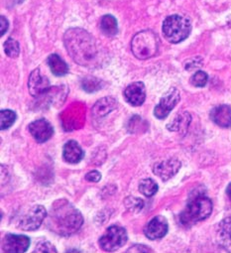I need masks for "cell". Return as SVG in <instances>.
<instances>
[{
  "label": "cell",
  "mask_w": 231,
  "mask_h": 253,
  "mask_svg": "<svg viewBox=\"0 0 231 253\" xmlns=\"http://www.w3.org/2000/svg\"><path fill=\"white\" fill-rule=\"evenodd\" d=\"M211 211V201L202 194H198L190 200L186 209L180 215V220L184 225H192L207 218Z\"/></svg>",
  "instance_id": "obj_3"
},
{
  "label": "cell",
  "mask_w": 231,
  "mask_h": 253,
  "mask_svg": "<svg viewBox=\"0 0 231 253\" xmlns=\"http://www.w3.org/2000/svg\"><path fill=\"white\" fill-rule=\"evenodd\" d=\"M159 38L151 30L138 32L132 39L131 51L139 60H147L154 57L159 50Z\"/></svg>",
  "instance_id": "obj_5"
},
{
  "label": "cell",
  "mask_w": 231,
  "mask_h": 253,
  "mask_svg": "<svg viewBox=\"0 0 231 253\" xmlns=\"http://www.w3.org/2000/svg\"><path fill=\"white\" fill-rule=\"evenodd\" d=\"M29 131L38 143H44L48 141L54 134L52 124L43 118L31 122L29 125Z\"/></svg>",
  "instance_id": "obj_11"
},
{
  "label": "cell",
  "mask_w": 231,
  "mask_h": 253,
  "mask_svg": "<svg viewBox=\"0 0 231 253\" xmlns=\"http://www.w3.org/2000/svg\"><path fill=\"white\" fill-rule=\"evenodd\" d=\"M201 64H202L201 59H200L199 57H195V58H193V59L189 60V61L185 64V68H186V70H188V71H192V70H196V69L200 68V67H201Z\"/></svg>",
  "instance_id": "obj_29"
},
{
  "label": "cell",
  "mask_w": 231,
  "mask_h": 253,
  "mask_svg": "<svg viewBox=\"0 0 231 253\" xmlns=\"http://www.w3.org/2000/svg\"><path fill=\"white\" fill-rule=\"evenodd\" d=\"M81 87L86 92H95L102 87V81L95 77H85L81 81Z\"/></svg>",
  "instance_id": "obj_24"
},
{
  "label": "cell",
  "mask_w": 231,
  "mask_h": 253,
  "mask_svg": "<svg viewBox=\"0 0 231 253\" xmlns=\"http://www.w3.org/2000/svg\"><path fill=\"white\" fill-rule=\"evenodd\" d=\"M230 18H229V20H231V16H229ZM230 25H231V22H230Z\"/></svg>",
  "instance_id": "obj_34"
},
{
  "label": "cell",
  "mask_w": 231,
  "mask_h": 253,
  "mask_svg": "<svg viewBox=\"0 0 231 253\" xmlns=\"http://www.w3.org/2000/svg\"><path fill=\"white\" fill-rule=\"evenodd\" d=\"M169 229L167 219L162 215L153 217L145 226L144 233L151 240H157L163 238Z\"/></svg>",
  "instance_id": "obj_12"
},
{
  "label": "cell",
  "mask_w": 231,
  "mask_h": 253,
  "mask_svg": "<svg viewBox=\"0 0 231 253\" xmlns=\"http://www.w3.org/2000/svg\"><path fill=\"white\" fill-rule=\"evenodd\" d=\"M181 99L180 91L176 87L170 88L160 99L154 109V115L158 119H165L169 113L175 108Z\"/></svg>",
  "instance_id": "obj_8"
},
{
  "label": "cell",
  "mask_w": 231,
  "mask_h": 253,
  "mask_svg": "<svg viewBox=\"0 0 231 253\" xmlns=\"http://www.w3.org/2000/svg\"><path fill=\"white\" fill-rule=\"evenodd\" d=\"M125 100L133 106L142 105L146 99V88L143 83L137 82L129 84L124 90Z\"/></svg>",
  "instance_id": "obj_14"
},
{
  "label": "cell",
  "mask_w": 231,
  "mask_h": 253,
  "mask_svg": "<svg viewBox=\"0 0 231 253\" xmlns=\"http://www.w3.org/2000/svg\"><path fill=\"white\" fill-rule=\"evenodd\" d=\"M117 101L113 97L106 96L95 102L91 111L95 117H103L117 107Z\"/></svg>",
  "instance_id": "obj_17"
},
{
  "label": "cell",
  "mask_w": 231,
  "mask_h": 253,
  "mask_svg": "<svg viewBox=\"0 0 231 253\" xmlns=\"http://www.w3.org/2000/svg\"><path fill=\"white\" fill-rule=\"evenodd\" d=\"M0 23H1V29H0V33H1V36H3L9 28V22L4 16H1V18H0Z\"/></svg>",
  "instance_id": "obj_32"
},
{
  "label": "cell",
  "mask_w": 231,
  "mask_h": 253,
  "mask_svg": "<svg viewBox=\"0 0 231 253\" xmlns=\"http://www.w3.org/2000/svg\"><path fill=\"white\" fill-rule=\"evenodd\" d=\"M65 46L69 55L78 65L97 68L102 62V52L95 39L85 30L72 28L65 33Z\"/></svg>",
  "instance_id": "obj_1"
},
{
  "label": "cell",
  "mask_w": 231,
  "mask_h": 253,
  "mask_svg": "<svg viewBox=\"0 0 231 253\" xmlns=\"http://www.w3.org/2000/svg\"><path fill=\"white\" fill-rule=\"evenodd\" d=\"M101 179V174L98 171H90L85 175V180L91 183H97Z\"/></svg>",
  "instance_id": "obj_30"
},
{
  "label": "cell",
  "mask_w": 231,
  "mask_h": 253,
  "mask_svg": "<svg viewBox=\"0 0 231 253\" xmlns=\"http://www.w3.org/2000/svg\"><path fill=\"white\" fill-rule=\"evenodd\" d=\"M100 29L106 36H114L118 32L117 20L112 15H104L100 21Z\"/></svg>",
  "instance_id": "obj_20"
},
{
  "label": "cell",
  "mask_w": 231,
  "mask_h": 253,
  "mask_svg": "<svg viewBox=\"0 0 231 253\" xmlns=\"http://www.w3.org/2000/svg\"><path fill=\"white\" fill-rule=\"evenodd\" d=\"M124 204H125V207L127 208V210L132 211V212H138L144 207V202L141 199L135 198V197L127 198L125 200Z\"/></svg>",
  "instance_id": "obj_26"
},
{
  "label": "cell",
  "mask_w": 231,
  "mask_h": 253,
  "mask_svg": "<svg viewBox=\"0 0 231 253\" xmlns=\"http://www.w3.org/2000/svg\"><path fill=\"white\" fill-rule=\"evenodd\" d=\"M30 246V238L23 234L8 233L2 239L1 247L3 252L9 253H23L28 250Z\"/></svg>",
  "instance_id": "obj_9"
},
{
  "label": "cell",
  "mask_w": 231,
  "mask_h": 253,
  "mask_svg": "<svg viewBox=\"0 0 231 253\" xmlns=\"http://www.w3.org/2000/svg\"><path fill=\"white\" fill-rule=\"evenodd\" d=\"M17 118V115L15 111L11 109H2L1 112H0V127H1V130H5L10 128L11 126L15 123Z\"/></svg>",
  "instance_id": "obj_22"
},
{
  "label": "cell",
  "mask_w": 231,
  "mask_h": 253,
  "mask_svg": "<svg viewBox=\"0 0 231 253\" xmlns=\"http://www.w3.org/2000/svg\"><path fill=\"white\" fill-rule=\"evenodd\" d=\"M128 239L125 228L117 225H112L106 229L99 239V246L105 251H115L121 248Z\"/></svg>",
  "instance_id": "obj_6"
},
{
  "label": "cell",
  "mask_w": 231,
  "mask_h": 253,
  "mask_svg": "<svg viewBox=\"0 0 231 253\" xmlns=\"http://www.w3.org/2000/svg\"><path fill=\"white\" fill-rule=\"evenodd\" d=\"M182 163L175 158L162 161L154 166V174L157 175L162 181H168L173 178L181 169Z\"/></svg>",
  "instance_id": "obj_13"
},
{
  "label": "cell",
  "mask_w": 231,
  "mask_h": 253,
  "mask_svg": "<svg viewBox=\"0 0 231 253\" xmlns=\"http://www.w3.org/2000/svg\"><path fill=\"white\" fill-rule=\"evenodd\" d=\"M4 50H5V53L8 57L16 58V57L19 56V53H20L19 43L15 39L10 37L4 43Z\"/></svg>",
  "instance_id": "obj_25"
},
{
  "label": "cell",
  "mask_w": 231,
  "mask_h": 253,
  "mask_svg": "<svg viewBox=\"0 0 231 253\" xmlns=\"http://www.w3.org/2000/svg\"><path fill=\"white\" fill-rule=\"evenodd\" d=\"M84 156L83 150L75 140L68 141L63 148V158L70 164L79 163Z\"/></svg>",
  "instance_id": "obj_16"
},
{
  "label": "cell",
  "mask_w": 231,
  "mask_h": 253,
  "mask_svg": "<svg viewBox=\"0 0 231 253\" xmlns=\"http://www.w3.org/2000/svg\"><path fill=\"white\" fill-rule=\"evenodd\" d=\"M216 238L221 246H231V217H226L219 222L216 232Z\"/></svg>",
  "instance_id": "obj_18"
},
{
  "label": "cell",
  "mask_w": 231,
  "mask_h": 253,
  "mask_svg": "<svg viewBox=\"0 0 231 253\" xmlns=\"http://www.w3.org/2000/svg\"><path fill=\"white\" fill-rule=\"evenodd\" d=\"M158 185L152 179H144L139 184V191L145 197H153L158 192Z\"/></svg>",
  "instance_id": "obj_23"
},
{
  "label": "cell",
  "mask_w": 231,
  "mask_h": 253,
  "mask_svg": "<svg viewBox=\"0 0 231 253\" xmlns=\"http://www.w3.org/2000/svg\"><path fill=\"white\" fill-rule=\"evenodd\" d=\"M162 30L164 37L168 42L178 44L190 36L192 23L188 17L175 14L168 16L165 19Z\"/></svg>",
  "instance_id": "obj_4"
},
{
  "label": "cell",
  "mask_w": 231,
  "mask_h": 253,
  "mask_svg": "<svg viewBox=\"0 0 231 253\" xmlns=\"http://www.w3.org/2000/svg\"><path fill=\"white\" fill-rule=\"evenodd\" d=\"M47 211L43 206L37 205L26 211L18 220V227L25 231L38 229L47 218Z\"/></svg>",
  "instance_id": "obj_7"
},
{
  "label": "cell",
  "mask_w": 231,
  "mask_h": 253,
  "mask_svg": "<svg viewBox=\"0 0 231 253\" xmlns=\"http://www.w3.org/2000/svg\"><path fill=\"white\" fill-rule=\"evenodd\" d=\"M34 252H57V249L51 242L44 240L37 244Z\"/></svg>",
  "instance_id": "obj_28"
},
{
  "label": "cell",
  "mask_w": 231,
  "mask_h": 253,
  "mask_svg": "<svg viewBox=\"0 0 231 253\" xmlns=\"http://www.w3.org/2000/svg\"><path fill=\"white\" fill-rule=\"evenodd\" d=\"M47 64H48L51 72L57 77H63L69 73L68 65L57 54L50 55L47 59Z\"/></svg>",
  "instance_id": "obj_19"
},
{
  "label": "cell",
  "mask_w": 231,
  "mask_h": 253,
  "mask_svg": "<svg viewBox=\"0 0 231 253\" xmlns=\"http://www.w3.org/2000/svg\"><path fill=\"white\" fill-rule=\"evenodd\" d=\"M82 223V214L67 200L57 201L47 216L48 228L63 236L73 235L79 230Z\"/></svg>",
  "instance_id": "obj_2"
},
{
  "label": "cell",
  "mask_w": 231,
  "mask_h": 253,
  "mask_svg": "<svg viewBox=\"0 0 231 253\" xmlns=\"http://www.w3.org/2000/svg\"><path fill=\"white\" fill-rule=\"evenodd\" d=\"M208 81V76L202 71L195 72L191 78V83L195 87H203Z\"/></svg>",
  "instance_id": "obj_27"
},
{
  "label": "cell",
  "mask_w": 231,
  "mask_h": 253,
  "mask_svg": "<svg viewBox=\"0 0 231 253\" xmlns=\"http://www.w3.org/2000/svg\"><path fill=\"white\" fill-rule=\"evenodd\" d=\"M227 195L229 196V198L231 199V183L228 185L227 187Z\"/></svg>",
  "instance_id": "obj_33"
},
{
  "label": "cell",
  "mask_w": 231,
  "mask_h": 253,
  "mask_svg": "<svg viewBox=\"0 0 231 253\" xmlns=\"http://www.w3.org/2000/svg\"><path fill=\"white\" fill-rule=\"evenodd\" d=\"M192 120V116L188 112H183L175 117V119L168 124V129L172 131H180L183 128H187Z\"/></svg>",
  "instance_id": "obj_21"
},
{
  "label": "cell",
  "mask_w": 231,
  "mask_h": 253,
  "mask_svg": "<svg viewBox=\"0 0 231 253\" xmlns=\"http://www.w3.org/2000/svg\"><path fill=\"white\" fill-rule=\"evenodd\" d=\"M128 252H152L153 250H151L150 248H148L147 246H145V245H140V244H137V245H134V246H132L130 249H128L127 250Z\"/></svg>",
  "instance_id": "obj_31"
},
{
  "label": "cell",
  "mask_w": 231,
  "mask_h": 253,
  "mask_svg": "<svg viewBox=\"0 0 231 253\" xmlns=\"http://www.w3.org/2000/svg\"><path fill=\"white\" fill-rule=\"evenodd\" d=\"M210 117L220 127L228 128L231 126V107L226 104L217 105L211 110Z\"/></svg>",
  "instance_id": "obj_15"
},
{
  "label": "cell",
  "mask_w": 231,
  "mask_h": 253,
  "mask_svg": "<svg viewBox=\"0 0 231 253\" xmlns=\"http://www.w3.org/2000/svg\"><path fill=\"white\" fill-rule=\"evenodd\" d=\"M28 88L32 96L39 97L49 91L50 81L41 73L40 69H35L29 76Z\"/></svg>",
  "instance_id": "obj_10"
}]
</instances>
